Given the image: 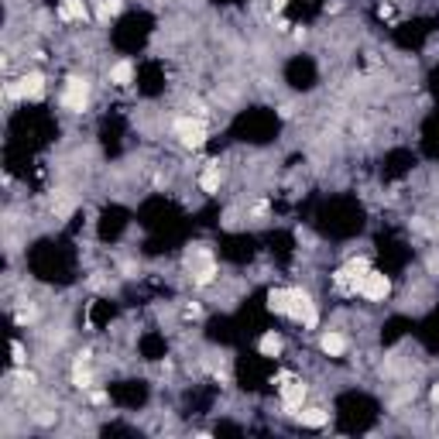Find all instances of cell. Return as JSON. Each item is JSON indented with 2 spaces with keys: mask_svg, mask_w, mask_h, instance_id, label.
<instances>
[{
  "mask_svg": "<svg viewBox=\"0 0 439 439\" xmlns=\"http://www.w3.org/2000/svg\"><path fill=\"white\" fill-rule=\"evenodd\" d=\"M45 90H48L45 73L31 69V73H24V76L11 79V83L4 86V96H7V100H24V103H38V100H45Z\"/></svg>",
  "mask_w": 439,
  "mask_h": 439,
  "instance_id": "cell-1",
  "label": "cell"
},
{
  "mask_svg": "<svg viewBox=\"0 0 439 439\" xmlns=\"http://www.w3.org/2000/svg\"><path fill=\"white\" fill-rule=\"evenodd\" d=\"M172 134L179 137V144H182V148L196 152V148H203V144H206V134H210V127H206V120H203V117L179 114L172 120Z\"/></svg>",
  "mask_w": 439,
  "mask_h": 439,
  "instance_id": "cell-2",
  "label": "cell"
},
{
  "mask_svg": "<svg viewBox=\"0 0 439 439\" xmlns=\"http://www.w3.org/2000/svg\"><path fill=\"white\" fill-rule=\"evenodd\" d=\"M90 100H93V83H90V79L86 76H69L65 79L62 96H58L62 110H69V114H83V110L90 107Z\"/></svg>",
  "mask_w": 439,
  "mask_h": 439,
  "instance_id": "cell-3",
  "label": "cell"
},
{
  "mask_svg": "<svg viewBox=\"0 0 439 439\" xmlns=\"http://www.w3.org/2000/svg\"><path fill=\"white\" fill-rule=\"evenodd\" d=\"M285 319L299 323L302 329H316V326H319V309H316V302H312V295H309L306 288L292 285V306H288Z\"/></svg>",
  "mask_w": 439,
  "mask_h": 439,
  "instance_id": "cell-4",
  "label": "cell"
},
{
  "mask_svg": "<svg viewBox=\"0 0 439 439\" xmlns=\"http://www.w3.org/2000/svg\"><path fill=\"white\" fill-rule=\"evenodd\" d=\"M357 295H361L364 302H384L388 295H391V278L384 275V271H367L364 275V282L357 285Z\"/></svg>",
  "mask_w": 439,
  "mask_h": 439,
  "instance_id": "cell-5",
  "label": "cell"
},
{
  "mask_svg": "<svg viewBox=\"0 0 439 439\" xmlns=\"http://www.w3.org/2000/svg\"><path fill=\"white\" fill-rule=\"evenodd\" d=\"M278 398H282V408H285L288 416H295V412L306 405V398H309V384L299 381V378L292 374L288 381L278 384Z\"/></svg>",
  "mask_w": 439,
  "mask_h": 439,
  "instance_id": "cell-6",
  "label": "cell"
},
{
  "mask_svg": "<svg viewBox=\"0 0 439 439\" xmlns=\"http://www.w3.org/2000/svg\"><path fill=\"white\" fill-rule=\"evenodd\" d=\"M319 350H323L326 357H344L347 350H350V340H347V333H340V329H323Z\"/></svg>",
  "mask_w": 439,
  "mask_h": 439,
  "instance_id": "cell-7",
  "label": "cell"
},
{
  "mask_svg": "<svg viewBox=\"0 0 439 439\" xmlns=\"http://www.w3.org/2000/svg\"><path fill=\"white\" fill-rule=\"evenodd\" d=\"M282 350H285V337H282L278 329H265V333L258 337V354H261V357L275 361V357H282Z\"/></svg>",
  "mask_w": 439,
  "mask_h": 439,
  "instance_id": "cell-8",
  "label": "cell"
},
{
  "mask_svg": "<svg viewBox=\"0 0 439 439\" xmlns=\"http://www.w3.org/2000/svg\"><path fill=\"white\" fill-rule=\"evenodd\" d=\"M58 18L83 24V21H90V7H86V0H58Z\"/></svg>",
  "mask_w": 439,
  "mask_h": 439,
  "instance_id": "cell-9",
  "label": "cell"
},
{
  "mask_svg": "<svg viewBox=\"0 0 439 439\" xmlns=\"http://www.w3.org/2000/svg\"><path fill=\"white\" fill-rule=\"evenodd\" d=\"M295 419H299V425H306V429H323L326 422H329V412L319 408V405H302L295 412Z\"/></svg>",
  "mask_w": 439,
  "mask_h": 439,
  "instance_id": "cell-10",
  "label": "cell"
},
{
  "mask_svg": "<svg viewBox=\"0 0 439 439\" xmlns=\"http://www.w3.org/2000/svg\"><path fill=\"white\" fill-rule=\"evenodd\" d=\"M223 186V169H220V162H210L203 172H199V189L206 192V196H216Z\"/></svg>",
  "mask_w": 439,
  "mask_h": 439,
  "instance_id": "cell-11",
  "label": "cell"
},
{
  "mask_svg": "<svg viewBox=\"0 0 439 439\" xmlns=\"http://www.w3.org/2000/svg\"><path fill=\"white\" fill-rule=\"evenodd\" d=\"M107 79H110L114 86H120V90H124V86H131V83H134V62H131V58H120V62H114V65L107 69Z\"/></svg>",
  "mask_w": 439,
  "mask_h": 439,
  "instance_id": "cell-12",
  "label": "cell"
},
{
  "mask_svg": "<svg viewBox=\"0 0 439 439\" xmlns=\"http://www.w3.org/2000/svg\"><path fill=\"white\" fill-rule=\"evenodd\" d=\"M288 306H292V285L271 288V292H268V309H271L275 316H288Z\"/></svg>",
  "mask_w": 439,
  "mask_h": 439,
  "instance_id": "cell-13",
  "label": "cell"
},
{
  "mask_svg": "<svg viewBox=\"0 0 439 439\" xmlns=\"http://www.w3.org/2000/svg\"><path fill=\"white\" fill-rule=\"evenodd\" d=\"M96 381V374H93V367H90V361H76L73 364V384H76L79 391H90Z\"/></svg>",
  "mask_w": 439,
  "mask_h": 439,
  "instance_id": "cell-14",
  "label": "cell"
},
{
  "mask_svg": "<svg viewBox=\"0 0 439 439\" xmlns=\"http://www.w3.org/2000/svg\"><path fill=\"white\" fill-rule=\"evenodd\" d=\"M73 210H76V199H73L65 189H58L55 196H52V213H55V220H65Z\"/></svg>",
  "mask_w": 439,
  "mask_h": 439,
  "instance_id": "cell-15",
  "label": "cell"
},
{
  "mask_svg": "<svg viewBox=\"0 0 439 439\" xmlns=\"http://www.w3.org/2000/svg\"><path fill=\"white\" fill-rule=\"evenodd\" d=\"M96 11H100V21H110L124 11V0H96Z\"/></svg>",
  "mask_w": 439,
  "mask_h": 439,
  "instance_id": "cell-16",
  "label": "cell"
},
{
  "mask_svg": "<svg viewBox=\"0 0 439 439\" xmlns=\"http://www.w3.org/2000/svg\"><path fill=\"white\" fill-rule=\"evenodd\" d=\"M11 354H14V364H18V367H24V364H28V357H24V344H21V340H14V344H11Z\"/></svg>",
  "mask_w": 439,
  "mask_h": 439,
  "instance_id": "cell-17",
  "label": "cell"
},
{
  "mask_svg": "<svg viewBox=\"0 0 439 439\" xmlns=\"http://www.w3.org/2000/svg\"><path fill=\"white\" fill-rule=\"evenodd\" d=\"M285 4H288V0H271V14H282V11H285Z\"/></svg>",
  "mask_w": 439,
  "mask_h": 439,
  "instance_id": "cell-18",
  "label": "cell"
},
{
  "mask_svg": "<svg viewBox=\"0 0 439 439\" xmlns=\"http://www.w3.org/2000/svg\"><path fill=\"white\" fill-rule=\"evenodd\" d=\"M429 401H433V405H439V381L429 388Z\"/></svg>",
  "mask_w": 439,
  "mask_h": 439,
  "instance_id": "cell-19",
  "label": "cell"
}]
</instances>
